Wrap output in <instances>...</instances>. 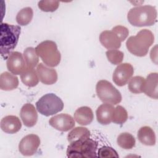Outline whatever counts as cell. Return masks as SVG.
I'll list each match as a JSON object with an SVG mask.
<instances>
[{
  "label": "cell",
  "mask_w": 158,
  "mask_h": 158,
  "mask_svg": "<svg viewBox=\"0 0 158 158\" xmlns=\"http://www.w3.org/2000/svg\"><path fill=\"white\" fill-rule=\"evenodd\" d=\"M112 30L118 36L122 42L123 41L127 38L129 33L128 28L122 25L115 26L112 28Z\"/></svg>",
  "instance_id": "obj_31"
},
{
  "label": "cell",
  "mask_w": 158,
  "mask_h": 158,
  "mask_svg": "<svg viewBox=\"0 0 158 158\" xmlns=\"http://www.w3.org/2000/svg\"><path fill=\"white\" fill-rule=\"evenodd\" d=\"M98 143L89 138L78 140L67 146V156L68 157H96Z\"/></svg>",
  "instance_id": "obj_4"
},
{
  "label": "cell",
  "mask_w": 158,
  "mask_h": 158,
  "mask_svg": "<svg viewBox=\"0 0 158 158\" xmlns=\"http://www.w3.org/2000/svg\"><path fill=\"white\" fill-rule=\"evenodd\" d=\"M22 127L20 119L15 115H7L1 121V128L6 133L14 134L18 132Z\"/></svg>",
  "instance_id": "obj_16"
},
{
  "label": "cell",
  "mask_w": 158,
  "mask_h": 158,
  "mask_svg": "<svg viewBox=\"0 0 158 158\" xmlns=\"http://www.w3.org/2000/svg\"><path fill=\"white\" fill-rule=\"evenodd\" d=\"M157 10L154 6L145 5L131 8L127 14L130 23L135 27L151 26L156 22Z\"/></svg>",
  "instance_id": "obj_3"
},
{
  "label": "cell",
  "mask_w": 158,
  "mask_h": 158,
  "mask_svg": "<svg viewBox=\"0 0 158 158\" xmlns=\"http://www.w3.org/2000/svg\"><path fill=\"white\" fill-rule=\"evenodd\" d=\"M96 91L98 97L104 103L116 105L122 101L120 91L107 80H99L96 84Z\"/></svg>",
  "instance_id": "obj_7"
},
{
  "label": "cell",
  "mask_w": 158,
  "mask_h": 158,
  "mask_svg": "<svg viewBox=\"0 0 158 158\" xmlns=\"http://www.w3.org/2000/svg\"><path fill=\"white\" fill-rule=\"evenodd\" d=\"M35 51L37 55L46 65L54 67L59 64L61 55L54 41H44L35 48Z\"/></svg>",
  "instance_id": "obj_5"
},
{
  "label": "cell",
  "mask_w": 158,
  "mask_h": 158,
  "mask_svg": "<svg viewBox=\"0 0 158 158\" xmlns=\"http://www.w3.org/2000/svg\"><path fill=\"white\" fill-rule=\"evenodd\" d=\"M36 72L40 81L45 85H52L57 80V73L55 69L47 67L43 63L38 64Z\"/></svg>",
  "instance_id": "obj_13"
},
{
  "label": "cell",
  "mask_w": 158,
  "mask_h": 158,
  "mask_svg": "<svg viewBox=\"0 0 158 158\" xmlns=\"http://www.w3.org/2000/svg\"><path fill=\"white\" fill-rule=\"evenodd\" d=\"M20 118L27 127H33L38 120V114L34 106L30 103L24 104L20 109Z\"/></svg>",
  "instance_id": "obj_14"
},
{
  "label": "cell",
  "mask_w": 158,
  "mask_h": 158,
  "mask_svg": "<svg viewBox=\"0 0 158 158\" xmlns=\"http://www.w3.org/2000/svg\"><path fill=\"white\" fill-rule=\"evenodd\" d=\"M157 83H158V74L156 72L151 73L145 79L143 93L148 96L157 99Z\"/></svg>",
  "instance_id": "obj_17"
},
{
  "label": "cell",
  "mask_w": 158,
  "mask_h": 158,
  "mask_svg": "<svg viewBox=\"0 0 158 158\" xmlns=\"http://www.w3.org/2000/svg\"><path fill=\"white\" fill-rule=\"evenodd\" d=\"M118 145L125 149H132L135 145V139L134 136L129 133L125 132L120 133L117 139Z\"/></svg>",
  "instance_id": "obj_23"
},
{
  "label": "cell",
  "mask_w": 158,
  "mask_h": 158,
  "mask_svg": "<svg viewBox=\"0 0 158 158\" xmlns=\"http://www.w3.org/2000/svg\"><path fill=\"white\" fill-rule=\"evenodd\" d=\"M21 28L19 25H13L2 23L0 28V51L2 57L7 59L16 47L20 35Z\"/></svg>",
  "instance_id": "obj_1"
},
{
  "label": "cell",
  "mask_w": 158,
  "mask_h": 158,
  "mask_svg": "<svg viewBox=\"0 0 158 158\" xmlns=\"http://www.w3.org/2000/svg\"><path fill=\"white\" fill-rule=\"evenodd\" d=\"M18 78L8 72H4L0 76V88L4 91H11L17 88Z\"/></svg>",
  "instance_id": "obj_19"
},
{
  "label": "cell",
  "mask_w": 158,
  "mask_h": 158,
  "mask_svg": "<svg viewBox=\"0 0 158 158\" xmlns=\"http://www.w3.org/2000/svg\"><path fill=\"white\" fill-rule=\"evenodd\" d=\"M128 118V114L125 109L121 106H117L115 107L112 122L117 124H123Z\"/></svg>",
  "instance_id": "obj_27"
},
{
  "label": "cell",
  "mask_w": 158,
  "mask_h": 158,
  "mask_svg": "<svg viewBox=\"0 0 158 158\" xmlns=\"http://www.w3.org/2000/svg\"><path fill=\"white\" fill-rule=\"evenodd\" d=\"M138 139L143 144L153 146L156 143V135L154 130L148 126H144L138 131Z\"/></svg>",
  "instance_id": "obj_20"
},
{
  "label": "cell",
  "mask_w": 158,
  "mask_h": 158,
  "mask_svg": "<svg viewBox=\"0 0 158 158\" xmlns=\"http://www.w3.org/2000/svg\"><path fill=\"white\" fill-rule=\"evenodd\" d=\"M133 72L134 70L131 64L129 63L119 64L114 72L112 80L117 86H123L130 80Z\"/></svg>",
  "instance_id": "obj_9"
},
{
  "label": "cell",
  "mask_w": 158,
  "mask_h": 158,
  "mask_svg": "<svg viewBox=\"0 0 158 158\" xmlns=\"http://www.w3.org/2000/svg\"><path fill=\"white\" fill-rule=\"evenodd\" d=\"M33 16V9L30 7H27L21 9L17 14L16 21L17 23L22 26H25L30 23Z\"/></svg>",
  "instance_id": "obj_25"
},
{
  "label": "cell",
  "mask_w": 158,
  "mask_h": 158,
  "mask_svg": "<svg viewBox=\"0 0 158 158\" xmlns=\"http://www.w3.org/2000/svg\"><path fill=\"white\" fill-rule=\"evenodd\" d=\"M23 57L27 67L34 68L38 65L39 62V56L36 52L35 48L32 47L26 48L23 51Z\"/></svg>",
  "instance_id": "obj_24"
},
{
  "label": "cell",
  "mask_w": 158,
  "mask_h": 158,
  "mask_svg": "<svg viewBox=\"0 0 158 158\" xmlns=\"http://www.w3.org/2000/svg\"><path fill=\"white\" fill-rule=\"evenodd\" d=\"M108 60L114 65L120 64L123 59V53L117 49H110L106 52Z\"/></svg>",
  "instance_id": "obj_28"
},
{
  "label": "cell",
  "mask_w": 158,
  "mask_h": 158,
  "mask_svg": "<svg viewBox=\"0 0 158 158\" xmlns=\"http://www.w3.org/2000/svg\"><path fill=\"white\" fill-rule=\"evenodd\" d=\"M145 78L140 76H135L130 79L128 88L129 90L134 93L138 94L143 93V88Z\"/></svg>",
  "instance_id": "obj_26"
},
{
  "label": "cell",
  "mask_w": 158,
  "mask_h": 158,
  "mask_svg": "<svg viewBox=\"0 0 158 158\" xmlns=\"http://www.w3.org/2000/svg\"><path fill=\"white\" fill-rule=\"evenodd\" d=\"M115 107L110 104L104 103L98 107L96 111L98 122L101 125L110 123Z\"/></svg>",
  "instance_id": "obj_15"
},
{
  "label": "cell",
  "mask_w": 158,
  "mask_h": 158,
  "mask_svg": "<svg viewBox=\"0 0 158 158\" xmlns=\"http://www.w3.org/2000/svg\"><path fill=\"white\" fill-rule=\"evenodd\" d=\"M73 118L81 125H88L92 122L94 118V115L90 107L83 106L78 108L75 110Z\"/></svg>",
  "instance_id": "obj_18"
},
{
  "label": "cell",
  "mask_w": 158,
  "mask_h": 158,
  "mask_svg": "<svg viewBox=\"0 0 158 158\" xmlns=\"http://www.w3.org/2000/svg\"><path fill=\"white\" fill-rule=\"evenodd\" d=\"M38 7L44 12H54L57 9L59 6V2L57 1L43 0L38 3Z\"/></svg>",
  "instance_id": "obj_29"
},
{
  "label": "cell",
  "mask_w": 158,
  "mask_h": 158,
  "mask_svg": "<svg viewBox=\"0 0 158 158\" xmlns=\"http://www.w3.org/2000/svg\"><path fill=\"white\" fill-rule=\"evenodd\" d=\"M101 44L107 49H117L121 46V40L112 30H104L99 35Z\"/></svg>",
  "instance_id": "obj_12"
},
{
  "label": "cell",
  "mask_w": 158,
  "mask_h": 158,
  "mask_svg": "<svg viewBox=\"0 0 158 158\" xmlns=\"http://www.w3.org/2000/svg\"><path fill=\"white\" fill-rule=\"evenodd\" d=\"M90 137L89 130L83 127H77L69 132L67 135V140L70 143L78 140L87 139Z\"/></svg>",
  "instance_id": "obj_22"
},
{
  "label": "cell",
  "mask_w": 158,
  "mask_h": 158,
  "mask_svg": "<svg viewBox=\"0 0 158 158\" xmlns=\"http://www.w3.org/2000/svg\"><path fill=\"white\" fill-rule=\"evenodd\" d=\"M20 78L23 83L28 87L35 86L39 82L37 72L34 68L27 67L20 74Z\"/></svg>",
  "instance_id": "obj_21"
},
{
  "label": "cell",
  "mask_w": 158,
  "mask_h": 158,
  "mask_svg": "<svg viewBox=\"0 0 158 158\" xmlns=\"http://www.w3.org/2000/svg\"><path fill=\"white\" fill-rule=\"evenodd\" d=\"M49 123L55 129L60 131H67L75 127L74 118L69 114H60L52 117Z\"/></svg>",
  "instance_id": "obj_10"
},
{
  "label": "cell",
  "mask_w": 158,
  "mask_h": 158,
  "mask_svg": "<svg viewBox=\"0 0 158 158\" xmlns=\"http://www.w3.org/2000/svg\"><path fill=\"white\" fill-rule=\"evenodd\" d=\"M40 144L39 136L35 134H30L24 136L19 143V150L25 156H30L36 153Z\"/></svg>",
  "instance_id": "obj_8"
},
{
  "label": "cell",
  "mask_w": 158,
  "mask_h": 158,
  "mask_svg": "<svg viewBox=\"0 0 158 158\" xmlns=\"http://www.w3.org/2000/svg\"><path fill=\"white\" fill-rule=\"evenodd\" d=\"M154 41V34L148 29L140 30L135 36L128 38L126 46L130 52L138 57L145 56Z\"/></svg>",
  "instance_id": "obj_2"
},
{
  "label": "cell",
  "mask_w": 158,
  "mask_h": 158,
  "mask_svg": "<svg viewBox=\"0 0 158 158\" xmlns=\"http://www.w3.org/2000/svg\"><path fill=\"white\" fill-rule=\"evenodd\" d=\"M36 107L41 114L48 117L62 110L64 102L55 94L48 93L36 102Z\"/></svg>",
  "instance_id": "obj_6"
},
{
  "label": "cell",
  "mask_w": 158,
  "mask_h": 158,
  "mask_svg": "<svg viewBox=\"0 0 158 158\" xmlns=\"http://www.w3.org/2000/svg\"><path fill=\"white\" fill-rule=\"evenodd\" d=\"M98 157H118L116 151L109 146H103L99 149Z\"/></svg>",
  "instance_id": "obj_30"
},
{
  "label": "cell",
  "mask_w": 158,
  "mask_h": 158,
  "mask_svg": "<svg viewBox=\"0 0 158 158\" xmlns=\"http://www.w3.org/2000/svg\"><path fill=\"white\" fill-rule=\"evenodd\" d=\"M7 68L14 75H20L26 69V63L22 54L13 51L7 59Z\"/></svg>",
  "instance_id": "obj_11"
}]
</instances>
